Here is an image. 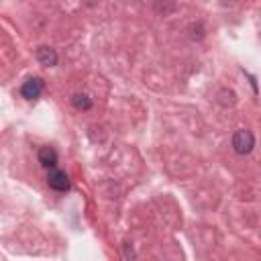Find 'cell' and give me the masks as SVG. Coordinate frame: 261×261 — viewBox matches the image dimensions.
Masks as SVG:
<instances>
[{"instance_id":"obj_3","label":"cell","mask_w":261,"mask_h":261,"mask_svg":"<svg viewBox=\"0 0 261 261\" xmlns=\"http://www.w3.org/2000/svg\"><path fill=\"white\" fill-rule=\"evenodd\" d=\"M47 184H49V188L58 190V192H65V190H70V177L65 175V172L51 170L47 175Z\"/></svg>"},{"instance_id":"obj_4","label":"cell","mask_w":261,"mask_h":261,"mask_svg":"<svg viewBox=\"0 0 261 261\" xmlns=\"http://www.w3.org/2000/svg\"><path fill=\"white\" fill-rule=\"evenodd\" d=\"M39 163L43 168H56L58 166V153H56V149L45 145V147H41L39 149Z\"/></svg>"},{"instance_id":"obj_1","label":"cell","mask_w":261,"mask_h":261,"mask_svg":"<svg viewBox=\"0 0 261 261\" xmlns=\"http://www.w3.org/2000/svg\"><path fill=\"white\" fill-rule=\"evenodd\" d=\"M253 147H255V137L251 131H247V129L235 131V135H232V149H235L239 155L251 153Z\"/></svg>"},{"instance_id":"obj_5","label":"cell","mask_w":261,"mask_h":261,"mask_svg":"<svg viewBox=\"0 0 261 261\" xmlns=\"http://www.w3.org/2000/svg\"><path fill=\"white\" fill-rule=\"evenodd\" d=\"M37 59L43 65L53 67L58 63V53H56V49H51V47H39L37 49Z\"/></svg>"},{"instance_id":"obj_2","label":"cell","mask_w":261,"mask_h":261,"mask_svg":"<svg viewBox=\"0 0 261 261\" xmlns=\"http://www.w3.org/2000/svg\"><path fill=\"white\" fill-rule=\"evenodd\" d=\"M41 92H43V80H41V78H31V80H27L25 84H23V88H21L23 98H27V100L39 98Z\"/></svg>"},{"instance_id":"obj_6","label":"cell","mask_w":261,"mask_h":261,"mask_svg":"<svg viewBox=\"0 0 261 261\" xmlns=\"http://www.w3.org/2000/svg\"><path fill=\"white\" fill-rule=\"evenodd\" d=\"M72 102H74V106L78 108V111H90V108H92V100L88 98L86 94H76L72 98Z\"/></svg>"}]
</instances>
